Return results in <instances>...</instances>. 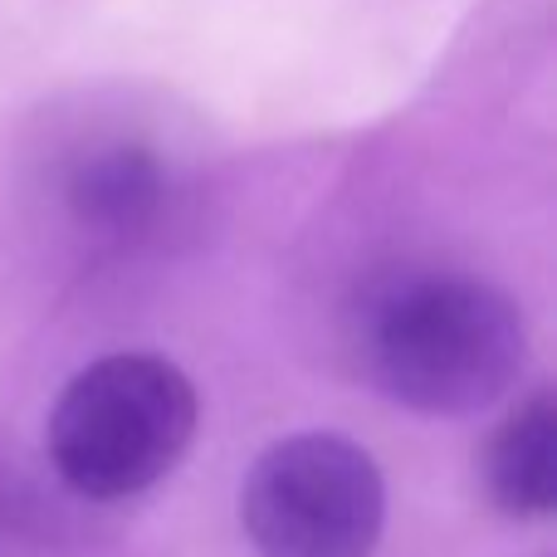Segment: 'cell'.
<instances>
[{
	"instance_id": "3957f363",
	"label": "cell",
	"mask_w": 557,
	"mask_h": 557,
	"mask_svg": "<svg viewBox=\"0 0 557 557\" xmlns=\"http://www.w3.org/2000/svg\"><path fill=\"white\" fill-rule=\"evenodd\" d=\"M240 523L260 557H372L386 523V480L357 441L298 431L250 465Z\"/></svg>"
},
{
	"instance_id": "5b68a950",
	"label": "cell",
	"mask_w": 557,
	"mask_h": 557,
	"mask_svg": "<svg viewBox=\"0 0 557 557\" xmlns=\"http://www.w3.org/2000/svg\"><path fill=\"white\" fill-rule=\"evenodd\" d=\"M162 196L166 172L143 147L94 152L69 176V211L78 215V225L108 235V240H127V235L147 231L162 211Z\"/></svg>"
},
{
	"instance_id": "7a4b0ae2",
	"label": "cell",
	"mask_w": 557,
	"mask_h": 557,
	"mask_svg": "<svg viewBox=\"0 0 557 557\" xmlns=\"http://www.w3.org/2000/svg\"><path fill=\"white\" fill-rule=\"evenodd\" d=\"M201 396L176 362L113 352L88 362L49 411V460L94 504L137 499L186 460Z\"/></svg>"
},
{
	"instance_id": "277c9868",
	"label": "cell",
	"mask_w": 557,
	"mask_h": 557,
	"mask_svg": "<svg viewBox=\"0 0 557 557\" xmlns=\"http://www.w3.org/2000/svg\"><path fill=\"white\" fill-rule=\"evenodd\" d=\"M490 499L513 519H543L557 504V401L539 392L494 431L484 450Z\"/></svg>"
},
{
	"instance_id": "6da1fadb",
	"label": "cell",
	"mask_w": 557,
	"mask_h": 557,
	"mask_svg": "<svg viewBox=\"0 0 557 557\" xmlns=\"http://www.w3.org/2000/svg\"><path fill=\"white\" fill-rule=\"evenodd\" d=\"M367 376L421 416H470L513 392L529 323L504 288L470 274H406L362 323Z\"/></svg>"
}]
</instances>
